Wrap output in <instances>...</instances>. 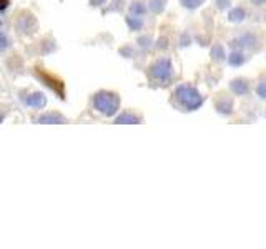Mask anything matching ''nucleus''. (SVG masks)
Returning <instances> with one entry per match:
<instances>
[{
	"instance_id": "obj_1",
	"label": "nucleus",
	"mask_w": 266,
	"mask_h": 249,
	"mask_svg": "<svg viewBox=\"0 0 266 249\" xmlns=\"http://www.w3.org/2000/svg\"><path fill=\"white\" fill-rule=\"evenodd\" d=\"M175 96H176V100L180 101L181 107H183L185 110H188V112H193V110L200 108L201 103H203L201 95L198 93L196 88L192 87V85L178 87V88H176V91H175Z\"/></svg>"
},
{
	"instance_id": "obj_12",
	"label": "nucleus",
	"mask_w": 266,
	"mask_h": 249,
	"mask_svg": "<svg viewBox=\"0 0 266 249\" xmlns=\"http://www.w3.org/2000/svg\"><path fill=\"white\" fill-rule=\"evenodd\" d=\"M251 3L256 7H263V5H266V0H251Z\"/></svg>"
},
{
	"instance_id": "obj_10",
	"label": "nucleus",
	"mask_w": 266,
	"mask_h": 249,
	"mask_svg": "<svg viewBox=\"0 0 266 249\" xmlns=\"http://www.w3.org/2000/svg\"><path fill=\"white\" fill-rule=\"evenodd\" d=\"M203 2L205 0H181V3H183L187 8H196V7H200Z\"/></svg>"
},
{
	"instance_id": "obj_11",
	"label": "nucleus",
	"mask_w": 266,
	"mask_h": 249,
	"mask_svg": "<svg viewBox=\"0 0 266 249\" xmlns=\"http://www.w3.org/2000/svg\"><path fill=\"white\" fill-rule=\"evenodd\" d=\"M217 3H218V8H221V10L230 7V0H217Z\"/></svg>"
},
{
	"instance_id": "obj_9",
	"label": "nucleus",
	"mask_w": 266,
	"mask_h": 249,
	"mask_svg": "<svg viewBox=\"0 0 266 249\" xmlns=\"http://www.w3.org/2000/svg\"><path fill=\"white\" fill-rule=\"evenodd\" d=\"M212 57L215 58V60H225V50H223V47H219V45H217V47H213L212 50Z\"/></svg>"
},
{
	"instance_id": "obj_7",
	"label": "nucleus",
	"mask_w": 266,
	"mask_h": 249,
	"mask_svg": "<svg viewBox=\"0 0 266 249\" xmlns=\"http://www.w3.org/2000/svg\"><path fill=\"white\" fill-rule=\"evenodd\" d=\"M244 17H246V12H244V8L235 7L233 10H230V14H228V20H230V22L238 23V22H243Z\"/></svg>"
},
{
	"instance_id": "obj_3",
	"label": "nucleus",
	"mask_w": 266,
	"mask_h": 249,
	"mask_svg": "<svg viewBox=\"0 0 266 249\" xmlns=\"http://www.w3.org/2000/svg\"><path fill=\"white\" fill-rule=\"evenodd\" d=\"M173 68H171V63L168 58H162L151 67V75H153L157 80H168L171 77Z\"/></svg>"
},
{
	"instance_id": "obj_2",
	"label": "nucleus",
	"mask_w": 266,
	"mask_h": 249,
	"mask_svg": "<svg viewBox=\"0 0 266 249\" xmlns=\"http://www.w3.org/2000/svg\"><path fill=\"white\" fill-rule=\"evenodd\" d=\"M95 107L98 108V112H103L105 115H112L118 107V100L115 95L102 93L95 98Z\"/></svg>"
},
{
	"instance_id": "obj_5",
	"label": "nucleus",
	"mask_w": 266,
	"mask_h": 249,
	"mask_svg": "<svg viewBox=\"0 0 266 249\" xmlns=\"http://www.w3.org/2000/svg\"><path fill=\"white\" fill-rule=\"evenodd\" d=\"M217 110L221 115H231V113H233V100L226 98V96H221V98L217 101Z\"/></svg>"
},
{
	"instance_id": "obj_4",
	"label": "nucleus",
	"mask_w": 266,
	"mask_h": 249,
	"mask_svg": "<svg viewBox=\"0 0 266 249\" xmlns=\"http://www.w3.org/2000/svg\"><path fill=\"white\" fill-rule=\"evenodd\" d=\"M250 82L244 78H235L233 82L230 83V90L233 91L236 96H244L250 93Z\"/></svg>"
},
{
	"instance_id": "obj_6",
	"label": "nucleus",
	"mask_w": 266,
	"mask_h": 249,
	"mask_svg": "<svg viewBox=\"0 0 266 249\" xmlns=\"http://www.w3.org/2000/svg\"><path fill=\"white\" fill-rule=\"evenodd\" d=\"M244 55L242 50H233V52L230 53V57H228V63H230L231 67H242L244 63Z\"/></svg>"
},
{
	"instance_id": "obj_8",
	"label": "nucleus",
	"mask_w": 266,
	"mask_h": 249,
	"mask_svg": "<svg viewBox=\"0 0 266 249\" xmlns=\"http://www.w3.org/2000/svg\"><path fill=\"white\" fill-rule=\"evenodd\" d=\"M256 95H258L260 100L266 101V78H261L256 85Z\"/></svg>"
}]
</instances>
